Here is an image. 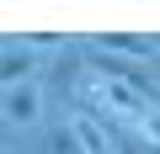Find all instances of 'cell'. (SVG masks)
<instances>
[{
    "instance_id": "obj_4",
    "label": "cell",
    "mask_w": 160,
    "mask_h": 154,
    "mask_svg": "<svg viewBox=\"0 0 160 154\" xmlns=\"http://www.w3.org/2000/svg\"><path fill=\"white\" fill-rule=\"evenodd\" d=\"M32 74H38V53L22 43V48H6V53H0V85H27L32 80Z\"/></svg>"
},
{
    "instance_id": "obj_10",
    "label": "cell",
    "mask_w": 160,
    "mask_h": 154,
    "mask_svg": "<svg viewBox=\"0 0 160 154\" xmlns=\"http://www.w3.org/2000/svg\"><path fill=\"white\" fill-rule=\"evenodd\" d=\"M0 154H6V149H0Z\"/></svg>"
},
{
    "instance_id": "obj_2",
    "label": "cell",
    "mask_w": 160,
    "mask_h": 154,
    "mask_svg": "<svg viewBox=\"0 0 160 154\" xmlns=\"http://www.w3.org/2000/svg\"><path fill=\"white\" fill-rule=\"evenodd\" d=\"M69 122H75L80 149H86V154H112V117H102V112H80V117H69Z\"/></svg>"
},
{
    "instance_id": "obj_8",
    "label": "cell",
    "mask_w": 160,
    "mask_h": 154,
    "mask_svg": "<svg viewBox=\"0 0 160 154\" xmlns=\"http://www.w3.org/2000/svg\"><path fill=\"white\" fill-rule=\"evenodd\" d=\"M149 48H160V32H155V37H149Z\"/></svg>"
},
{
    "instance_id": "obj_6",
    "label": "cell",
    "mask_w": 160,
    "mask_h": 154,
    "mask_svg": "<svg viewBox=\"0 0 160 154\" xmlns=\"http://www.w3.org/2000/svg\"><path fill=\"white\" fill-rule=\"evenodd\" d=\"M43 154H86V149H80V133H75V122H59V128H48V138H43Z\"/></svg>"
},
{
    "instance_id": "obj_7",
    "label": "cell",
    "mask_w": 160,
    "mask_h": 154,
    "mask_svg": "<svg viewBox=\"0 0 160 154\" xmlns=\"http://www.w3.org/2000/svg\"><path fill=\"white\" fill-rule=\"evenodd\" d=\"M139 133H144V143H160V106H149L139 117Z\"/></svg>"
},
{
    "instance_id": "obj_1",
    "label": "cell",
    "mask_w": 160,
    "mask_h": 154,
    "mask_svg": "<svg viewBox=\"0 0 160 154\" xmlns=\"http://www.w3.org/2000/svg\"><path fill=\"white\" fill-rule=\"evenodd\" d=\"M0 112H6L11 122H22V128H32V122H38V112H43V85H38V80H27V85L0 91Z\"/></svg>"
},
{
    "instance_id": "obj_3",
    "label": "cell",
    "mask_w": 160,
    "mask_h": 154,
    "mask_svg": "<svg viewBox=\"0 0 160 154\" xmlns=\"http://www.w3.org/2000/svg\"><path fill=\"white\" fill-rule=\"evenodd\" d=\"M96 96L112 106V112H123V117H133V128H139V117L149 112V101L139 96V91H128L123 80H96Z\"/></svg>"
},
{
    "instance_id": "obj_5",
    "label": "cell",
    "mask_w": 160,
    "mask_h": 154,
    "mask_svg": "<svg viewBox=\"0 0 160 154\" xmlns=\"http://www.w3.org/2000/svg\"><path fill=\"white\" fill-rule=\"evenodd\" d=\"M91 48L118 53V58H144V53H149V37H133V32H96Z\"/></svg>"
},
{
    "instance_id": "obj_9",
    "label": "cell",
    "mask_w": 160,
    "mask_h": 154,
    "mask_svg": "<svg viewBox=\"0 0 160 154\" xmlns=\"http://www.w3.org/2000/svg\"><path fill=\"white\" fill-rule=\"evenodd\" d=\"M0 53H6V37H0Z\"/></svg>"
}]
</instances>
